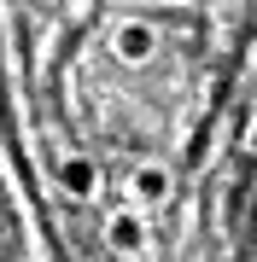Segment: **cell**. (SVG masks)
<instances>
[{
  "mask_svg": "<svg viewBox=\"0 0 257 262\" xmlns=\"http://www.w3.org/2000/svg\"><path fill=\"white\" fill-rule=\"evenodd\" d=\"M216 99V47L193 12H94L58 58V105L94 151L170 163L193 146Z\"/></svg>",
  "mask_w": 257,
  "mask_h": 262,
  "instance_id": "obj_1",
  "label": "cell"
},
{
  "mask_svg": "<svg viewBox=\"0 0 257 262\" xmlns=\"http://www.w3.org/2000/svg\"><path fill=\"white\" fill-rule=\"evenodd\" d=\"M18 251H24V222L12 204V181L0 175V262H18Z\"/></svg>",
  "mask_w": 257,
  "mask_h": 262,
  "instance_id": "obj_2",
  "label": "cell"
}]
</instances>
